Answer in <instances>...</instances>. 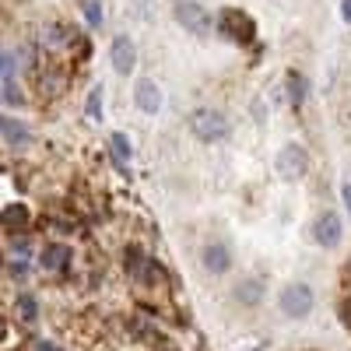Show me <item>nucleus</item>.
Masks as SVG:
<instances>
[{"instance_id":"obj_1","label":"nucleus","mask_w":351,"mask_h":351,"mask_svg":"<svg viewBox=\"0 0 351 351\" xmlns=\"http://www.w3.org/2000/svg\"><path fill=\"white\" fill-rule=\"evenodd\" d=\"M190 130H193V137L204 141V144H218V141H225V137L232 134L228 120H225L218 109H193V112H190Z\"/></svg>"},{"instance_id":"obj_2","label":"nucleus","mask_w":351,"mask_h":351,"mask_svg":"<svg viewBox=\"0 0 351 351\" xmlns=\"http://www.w3.org/2000/svg\"><path fill=\"white\" fill-rule=\"evenodd\" d=\"M313 306H316V295H313V288L302 285V281L281 288V295H278V309L288 319H306L313 313Z\"/></svg>"},{"instance_id":"obj_3","label":"nucleus","mask_w":351,"mask_h":351,"mask_svg":"<svg viewBox=\"0 0 351 351\" xmlns=\"http://www.w3.org/2000/svg\"><path fill=\"white\" fill-rule=\"evenodd\" d=\"M274 169H278V176L281 180H302V176L309 172V152L302 148V144H285V148L278 152V158H274Z\"/></svg>"},{"instance_id":"obj_4","label":"nucleus","mask_w":351,"mask_h":351,"mask_svg":"<svg viewBox=\"0 0 351 351\" xmlns=\"http://www.w3.org/2000/svg\"><path fill=\"white\" fill-rule=\"evenodd\" d=\"M172 14L190 36H208L211 32V14L204 11L200 4H193V0H180V4L172 8Z\"/></svg>"},{"instance_id":"obj_5","label":"nucleus","mask_w":351,"mask_h":351,"mask_svg":"<svg viewBox=\"0 0 351 351\" xmlns=\"http://www.w3.org/2000/svg\"><path fill=\"white\" fill-rule=\"evenodd\" d=\"M313 239H316V246H324V250H337L344 243V221H341V215L337 211H324V215H319L316 225H313Z\"/></svg>"},{"instance_id":"obj_6","label":"nucleus","mask_w":351,"mask_h":351,"mask_svg":"<svg viewBox=\"0 0 351 351\" xmlns=\"http://www.w3.org/2000/svg\"><path fill=\"white\" fill-rule=\"evenodd\" d=\"M109 64H112V71L120 74V77L134 74V67H137V46H134L130 36H116V39H112V46H109Z\"/></svg>"},{"instance_id":"obj_7","label":"nucleus","mask_w":351,"mask_h":351,"mask_svg":"<svg viewBox=\"0 0 351 351\" xmlns=\"http://www.w3.org/2000/svg\"><path fill=\"white\" fill-rule=\"evenodd\" d=\"M162 88H158V81L155 77H141L137 84H134V106L141 109V112H148V116H155L158 109H162Z\"/></svg>"},{"instance_id":"obj_8","label":"nucleus","mask_w":351,"mask_h":351,"mask_svg":"<svg viewBox=\"0 0 351 351\" xmlns=\"http://www.w3.org/2000/svg\"><path fill=\"white\" fill-rule=\"evenodd\" d=\"M200 267L208 271V274H228L232 267V250L225 243H208L200 253Z\"/></svg>"},{"instance_id":"obj_9","label":"nucleus","mask_w":351,"mask_h":351,"mask_svg":"<svg viewBox=\"0 0 351 351\" xmlns=\"http://www.w3.org/2000/svg\"><path fill=\"white\" fill-rule=\"evenodd\" d=\"M0 141H8L11 148H28L36 141V134L28 130L21 120H11V116H0Z\"/></svg>"},{"instance_id":"obj_10","label":"nucleus","mask_w":351,"mask_h":351,"mask_svg":"<svg viewBox=\"0 0 351 351\" xmlns=\"http://www.w3.org/2000/svg\"><path fill=\"white\" fill-rule=\"evenodd\" d=\"M218 28L228 36V39H243V43H250L253 39V25H250V18H243V14H236V11H225L221 14V21H218Z\"/></svg>"},{"instance_id":"obj_11","label":"nucleus","mask_w":351,"mask_h":351,"mask_svg":"<svg viewBox=\"0 0 351 351\" xmlns=\"http://www.w3.org/2000/svg\"><path fill=\"white\" fill-rule=\"evenodd\" d=\"M123 263H127V271L137 278V281H152L155 278V260H148V256H144L137 246H127V253H123Z\"/></svg>"},{"instance_id":"obj_12","label":"nucleus","mask_w":351,"mask_h":351,"mask_svg":"<svg viewBox=\"0 0 351 351\" xmlns=\"http://www.w3.org/2000/svg\"><path fill=\"white\" fill-rule=\"evenodd\" d=\"M71 263V246L67 243H49L43 246V267L46 271H64Z\"/></svg>"},{"instance_id":"obj_13","label":"nucleus","mask_w":351,"mask_h":351,"mask_svg":"<svg viewBox=\"0 0 351 351\" xmlns=\"http://www.w3.org/2000/svg\"><path fill=\"white\" fill-rule=\"evenodd\" d=\"M236 302L239 306H260L263 302V281L260 278H246L236 285Z\"/></svg>"},{"instance_id":"obj_14","label":"nucleus","mask_w":351,"mask_h":351,"mask_svg":"<svg viewBox=\"0 0 351 351\" xmlns=\"http://www.w3.org/2000/svg\"><path fill=\"white\" fill-rule=\"evenodd\" d=\"M109 152H112V162L120 172H127V162H130V137L123 130H116L109 134Z\"/></svg>"},{"instance_id":"obj_15","label":"nucleus","mask_w":351,"mask_h":351,"mask_svg":"<svg viewBox=\"0 0 351 351\" xmlns=\"http://www.w3.org/2000/svg\"><path fill=\"white\" fill-rule=\"evenodd\" d=\"M14 309H18V316L25 319V324H36L39 319V302H36L32 291H21V295L14 299Z\"/></svg>"},{"instance_id":"obj_16","label":"nucleus","mask_w":351,"mask_h":351,"mask_svg":"<svg viewBox=\"0 0 351 351\" xmlns=\"http://www.w3.org/2000/svg\"><path fill=\"white\" fill-rule=\"evenodd\" d=\"M306 92H309V81H306L299 71H291V74H288V102H291V106H302V102H306Z\"/></svg>"},{"instance_id":"obj_17","label":"nucleus","mask_w":351,"mask_h":351,"mask_svg":"<svg viewBox=\"0 0 351 351\" xmlns=\"http://www.w3.org/2000/svg\"><path fill=\"white\" fill-rule=\"evenodd\" d=\"M0 218H4V225L14 228V232H25V228H28V211H25V204H14V208H8Z\"/></svg>"},{"instance_id":"obj_18","label":"nucleus","mask_w":351,"mask_h":351,"mask_svg":"<svg viewBox=\"0 0 351 351\" xmlns=\"http://www.w3.org/2000/svg\"><path fill=\"white\" fill-rule=\"evenodd\" d=\"M84 112H88V120H92V123H102V88H92V92H88Z\"/></svg>"},{"instance_id":"obj_19","label":"nucleus","mask_w":351,"mask_h":351,"mask_svg":"<svg viewBox=\"0 0 351 351\" xmlns=\"http://www.w3.org/2000/svg\"><path fill=\"white\" fill-rule=\"evenodd\" d=\"M81 11H84V21L92 25V28H99V25L106 21V14H102V0H81Z\"/></svg>"},{"instance_id":"obj_20","label":"nucleus","mask_w":351,"mask_h":351,"mask_svg":"<svg viewBox=\"0 0 351 351\" xmlns=\"http://www.w3.org/2000/svg\"><path fill=\"white\" fill-rule=\"evenodd\" d=\"M0 99H4V102H11V106H21L25 99L18 95V88H4V95H0Z\"/></svg>"},{"instance_id":"obj_21","label":"nucleus","mask_w":351,"mask_h":351,"mask_svg":"<svg viewBox=\"0 0 351 351\" xmlns=\"http://www.w3.org/2000/svg\"><path fill=\"white\" fill-rule=\"evenodd\" d=\"M341 200H344V208L351 211V183H344V186H341Z\"/></svg>"},{"instance_id":"obj_22","label":"nucleus","mask_w":351,"mask_h":351,"mask_svg":"<svg viewBox=\"0 0 351 351\" xmlns=\"http://www.w3.org/2000/svg\"><path fill=\"white\" fill-rule=\"evenodd\" d=\"M341 319H344V327H351V302L341 306Z\"/></svg>"},{"instance_id":"obj_23","label":"nucleus","mask_w":351,"mask_h":351,"mask_svg":"<svg viewBox=\"0 0 351 351\" xmlns=\"http://www.w3.org/2000/svg\"><path fill=\"white\" fill-rule=\"evenodd\" d=\"M341 18L351 21V0H344V4H341Z\"/></svg>"},{"instance_id":"obj_24","label":"nucleus","mask_w":351,"mask_h":351,"mask_svg":"<svg viewBox=\"0 0 351 351\" xmlns=\"http://www.w3.org/2000/svg\"><path fill=\"white\" fill-rule=\"evenodd\" d=\"M36 351H56V348H53L49 341H39V348H36Z\"/></svg>"},{"instance_id":"obj_25","label":"nucleus","mask_w":351,"mask_h":351,"mask_svg":"<svg viewBox=\"0 0 351 351\" xmlns=\"http://www.w3.org/2000/svg\"><path fill=\"white\" fill-rule=\"evenodd\" d=\"M4 64H8V53L0 49V74H4Z\"/></svg>"}]
</instances>
